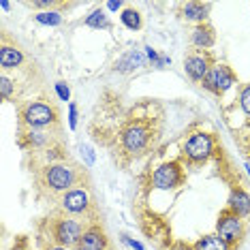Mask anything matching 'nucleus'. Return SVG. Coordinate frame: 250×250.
I'll use <instances>...</instances> for the list:
<instances>
[{
    "label": "nucleus",
    "mask_w": 250,
    "mask_h": 250,
    "mask_svg": "<svg viewBox=\"0 0 250 250\" xmlns=\"http://www.w3.org/2000/svg\"><path fill=\"white\" fill-rule=\"evenodd\" d=\"M43 182L54 192H69L77 182V173H75V169L64 163H52L45 167Z\"/></svg>",
    "instance_id": "nucleus-1"
},
{
    "label": "nucleus",
    "mask_w": 250,
    "mask_h": 250,
    "mask_svg": "<svg viewBox=\"0 0 250 250\" xmlns=\"http://www.w3.org/2000/svg\"><path fill=\"white\" fill-rule=\"evenodd\" d=\"M214 137L209 133H192L188 139L184 141V147H182V152H184V156L188 158L192 163H206L209 156L214 154Z\"/></svg>",
    "instance_id": "nucleus-2"
},
{
    "label": "nucleus",
    "mask_w": 250,
    "mask_h": 250,
    "mask_svg": "<svg viewBox=\"0 0 250 250\" xmlns=\"http://www.w3.org/2000/svg\"><path fill=\"white\" fill-rule=\"evenodd\" d=\"M150 139H152V130L141 122H133L122 130L120 141H122V147L128 154H141V152L150 146Z\"/></svg>",
    "instance_id": "nucleus-3"
},
{
    "label": "nucleus",
    "mask_w": 250,
    "mask_h": 250,
    "mask_svg": "<svg viewBox=\"0 0 250 250\" xmlns=\"http://www.w3.org/2000/svg\"><path fill=\"white\" fill-rule=\"evenodd\" d=\"M24 122L30 128H45V126H52L58 120V113L49 103H43V101H35V103L26 105L24 113H21Z\"/></svg>",
    "instance_id": "nucleus-4"
},
{
    "label": "nucleus",
    "mask_w": 250,
    "mask_h": 250,
    "mask_svg": "<svg viewBox=\"0 0 250 250\" xmlns=\"http://www.w3.org/2000/svg\"><path fill=\"white\" fill-rule=\"evenodd\" d=\"M216 235L220 240H225L229 246L237 244L244 237V218L235 216L231 209H225L218 216V223H216Z\"/></svg>",
    "instance_id": "nucleus-5"
},
{
    "label": "nucleus",
    "mask_w": 250,
    "mask_h": 250,
    "mask_svg": "<svg viewBox=\"0 0 250 250\" xmlns=\"http://www.w3.org/2000/svg\"><path fill=\"white\" fill-rule=\"evenodd\" d=\"M83 235V225L77 218H58L54 225V240L58 242V246L71 248L82 242Z\"/></svg>",
    "instance_id": "nucleus-6"
},
{
    "label": "nucleus",
    "mask_w": 250,
    "mask_h": 250,
    "mask_svg": "<svg viewBox=\"0 0 250 250\" xmlns=\"http://www.w3.org/2000/svg\"><path fill=\"white\" fill-rule=\"evenodd\" d=\"M182 180H184V173H182L180 163L171 161V163H163L154 171V175H152V186H154L156 190H173L182 184Z\"/></svg>",
    "instance_id": "nucleus-7"
},
{
    "label": "nucleus",
    "mask_w": 250,
    "mask_h": 250,
    "mask_svg": "<svg viewBox=\"0 0 250 250\" xmlns=\"http://www.w3.org/2000/svg\"><path fill=\"white\" fill-rule=\"evenodd\" d=\"M233 83H235V75L227 64H214L208 77L203 79V86L214 94H225L227 90L233 88Z\"/></svg>",
    "instance_id": "nucleus-8"
},
{
    "label": "nucleus",
    "mask_w": 250,
    "mask_h": 250,
    "mask_svg": "<svg viewBox=\"0 0 250 250\" xmlns=\"http://www.w3.org/2000/svg\"><path fill=\"white\" fill-rule=\"evenodd\" d=\"M212 66H214L212 58H209L206 52H195V54H188L184 58V71L192 82H203Z\"/></svg>",
    "instance_id": "nucleus-9"
},
{
    "label": "nucleus",
    "mask_w": 250,
    "mask_h": 250,
    "mask_svg": "<svg viewBox=\"0 0 250 250\" xmlns=\"http://www.w3.org/2000/svg\"><path fill=\"white\" fill-rule=\"evenodd\" d=\"M62 209L66 214L79 216V214H86L90 209V195L86 188H71L69 192L62 195Z\"/></svg>",
    "instance_id": "nucleus-10"
},
{
    "label": "nucleus",
    "mask_w": 250,
    "mask_h": 250,
    "mask_svg": "<svg viewBox=\"0 0 250 250\" xmlns=\"http://www.w3.org/2000/svg\"><path fill=\"white\" fill-rule=\"evenodd\" d=\"M147 62L150 60H147L146 52H141V49H130V52H126L122 58H118L116 71L133 73V71H139V69H144V66H147Z\"/></svg>",
    "instance_id": "nucleus-11"
},
{
    "label": "nucleus",
    "mask_w": 250,
    "mask_h": 250,
    "mask_svg": "<svg viewBox=\"0 0 250 250\" xmlns=\"http://www.w3.org/2000/svg\"><path fill=\"white\" fill-rule=\"evenodd\" d=\"M107 248V237L101 227H88L82 235V242L77 244V250H105Z\"/></svg>",
    "instance_id": "nucleus-12"
},
{
    "label": "nucleus",
    "mask_w": 250,
    "mask_h": 250,
    "mask_svg": "<svg viewBox=\"0 0 250 250\" xmlns=\"http://www.w3.org/2000/svg\"><path fill=\"white\" fill-rule=\"evenodd\" d=\"M227 209H231L235 216H250V195L244 188H233L231 195H229V206Z\"/></svg>",
    "instance_id": "nucleus-13"
},
{
    "label": "nucleus",
    "mask_w": 250,
    "mask_h": 250,
    "mask_svg": "<svg viewBox=\"0 0 250 250\" xmlns=\"http://www.w3.org/2000/svg\"><path fill=\"white\" fill-rule=\"evenodd\" d=\"M190 43L195 45L197 49H209L216 43L214 28L209 26V24H199V26H195V30H192V35H190Z\"/></svg>",
    "instance_id": "nucleus-14"
},
{
    "label": "nucleus",
    "mask_w": 250,
    "mask_h": 250,
    "mask_svg": "<svg viewBox=\"0 0 250 250\" xmlns=\"http://www.w3.org/2000/svg\"><path fill=\"white\" fill-rule=\"evenodd\" d=\"M208 13H209V4H203V2H186V4H182V18H184L186 21H197V26L206 24Z\"/></svg>",
    "instance_id": "nucleus-15"
},
{
    "label": "nucleus",
    "mask_w": 250,
    "mask_h": 250,
    "mask_svg": "<svg viewBox=\"0 0 250 250\" xmlns=\"http://www.w3.org/2000/svg\"><path fill=\"white\" fill-rule=\"evenodd\" d=\"M21 62H24V54H21L18 47L7 45V43L0 47V66H2V69H15Z\"/></svg>",
    "instance_id": "nucleus-16"
},
{
    "label": "nucleus",
    "mask_w": 250,
    "mask_h": 250,
    "mask_svg": "<svg viewBox=\"0 0 250 250\" xmlns=\"http://www.w3.org/2000/svg\"><path fill=\"white\" fill-rule=\"evenodd\" d=\"M195 250H229V244L214 233V235H203L195 244Z\"/></svg>",
    "instance_id": "nucleus-17"
},
{
    "label": "nucleus",
    "mask_w": 250,
    "mask_h": 250,
    "mask_svg": "<svg viewBox=\"0 0 250 250\" xmlns=\"http://www.w3.org/2000/svg\"><path fill=\"white\" fill-rule=\"evenodd\" d=\"M83 24H86L88 28H96V30H101V28H109V15H107L105 9L99 7L83 20Z\"/></svg>",
    "instance_id": "nucleus-18"
},
{
    "label": "nucleus",
    "mask_w": 250,
    "mask_h": 250,
    "mask_svg": "<svg viewBox=\"0 0 250 250\" xmlns=\"http://www.w3.org/2000/svg\"><path fill=\"white\" fill-rule=\"evenodd\" d=\"M120 21L128 30H139L141 28V13L137 9H124L120 13Z\"/></svg>",
    "instance_id": "nucleus-19"
},
{
    "label": "nucleus",
    "mask_w": 250,
    "mask_h": 250,
    "mask_svg": "<svg viewBox=\"0 0 250 250\" xmlns=\"http://www.w3.org/2000/svg\"><path fill=\"white\" fill-rule=\"evenodd\" d=\"M35 20L43 26H60L62 24V15L58 11H39L35 15Z\"/></svg>",
    "instance_id": "nucleus-20"
},
{
    "label": "nucleus",
    "mask_w": 250,
    "mask_h": 250,
    "mask_svg": "<svg viewBox=\"0 0 250 250\" xmlns=\"http://www.w3.org/2000/svg\"><path fill=\"white\" fill-rule=\"evenodd\" d=\"M240 107H242V111L246 113V116H250V86L242 88V92H240Z\"/></svg>",
    "instance_id": "nucleus-21"
},
{
    "label": "nucleus",
    "mask_w": 250,
    "mask_h": 250,
    "mask_svg": "<svg viewBox=\"0 0 250 250\" xmlns=\"http://www.w3.org/2000/svg\"><path fill=\"white\" fill-rule=\"evenodd\" d=\"M0 92H2V99L4 101L11 99V92H13V82H11L7 75L0 77Z\"/></svg>",
    "instance_id": "nucleus-22"
},
{
    "label": "nucleus",
    "mask_w": 250,
    "mask_h": 250,
    "mask_svg": "<svg viewBox=\"0 0 250 250\" xmlns=\"http://www.w3.org/2000/svg\"><path fill=\"white\" fill-rule=\"evenodd\" d=\"M69 128L75 130L77 128V105L69 103Z\"/></svg>",
    "instance_id": "nucleus-23"
},
{
    "label": "nucleus",
    "mask_w": 250,
    "mask_h": 250,
    "mask_svg": "<svg viewBox=\"0 0 250 250\" xmlns=\"http://www.w3.org/2000/svg\"><path fill=\"white\" fill-rule=\"evenodd\" d=\"M56 94L60 96V101H69V96H71V90H69V86H66V83L58 82V83H56Z\"/></svg>",
    "instance_id": "nucleus-24"
},
{
    "label": "nucleus",
    "mask_w": 250,
    "mask_h": 250,
    "mask_svg": "<svg viewBox=\"0 0 250 250\" xmlns=\"http://www.w3.org/2000/svg\"><path fill=\"white\" fill-rule=\"evenodd\" d=\"M79 150H82V154L86 156L88 165H92V163H94V152H92V147H90V146H79Z\"/></svg>",
    "instance_id": "nucleus-25"
},
{
    "label": "nucleus",
    "mask_w": 250,
    "mask_h": 250,
    "mask_svg": "<svg viewBox=\"0 0 250 250\" xmlns=\"http://www.w3.org/2000/svg\"><path fill=\"white\" fill-rule=\"evenodd\" d=\"M32 4H35L37 9H52L56 2H54V0H35Z\"/></svg>",
    "instance_id": "nucleus-26"
},
{
    "label": "nucleus",
    "mask_w": 250,
    "mask_h": 250,
    "mask_svg": "<svg viewBox=\"0 0 250 250\" xmlns=\"http://www.w3.org/2000/svg\"><path fill=\"white\" fill-rule=\"evenodd\" d=\"M122 240H124V244H128V246H130V248H133V250H146V248H144V246H141V244H139V242L130 240V237H126V235H124V237H122Z\"/></svg>",
    "instance_id": "nucleus-27"
},
{
    "label": "nucleus",
    "mask_w": 250,
    "mask_h": 250,
    "mask_svg": "<svg viewBox=\"0 0 250 250\" xmlns=\"http://www.w3.org/2000/svg\"><path fill=\"white\" fill-rule=\"evenodd\" d=\"M105 9L107 11H120L122 9V2H120V0H111V2L105 4Z\"/></svg>",
    "instance_id": "nucleus-28"
},
{
    "label": "nucleus",
    "mask_w": 250,
    "mask_h": 250,
    "mask_svg": "<svg viewBox=\"0 0 250 250\" xmlns=\"http://www.w3.org/2000/svg\"><path fill=\"white\" fill-rule=\"evenodd\" d=\"M0 7H2V11H9V9H11V4H9V2H4V0H2V2H0Z\"/></svg>",
    "instance_id": "nucleus-29"
},
{
    "label": "nucleus",
    "mask_w": 250,
    "mask_h": 250,
    "mask_svg": "<svg viewBox=\"0 0 250 250\" xmlns=\"http://www.w3.org/2000/svg\"><path fill=\"white\" fill-rule=\"evenodd\" d=\"M47 250H69V248H64V246H49Z\"/></svg>",
    "instance_id": "nucleus-30"
},
{
    "label": "nucleus",
    "mask_w": 250,
    "mask_h": 250,
    "mask_svg": "<svg viewBox=\"0 0 250 250\" xmlns=\"http://www.w3.org/2000/svg\"><path fill=\"white\" fill-rule=\"evenodd\" d=\"M246 171H248V175H250V165H246Z\"/></svg>",
    "instance_id": "nucleus-31"
}]
</instances>
